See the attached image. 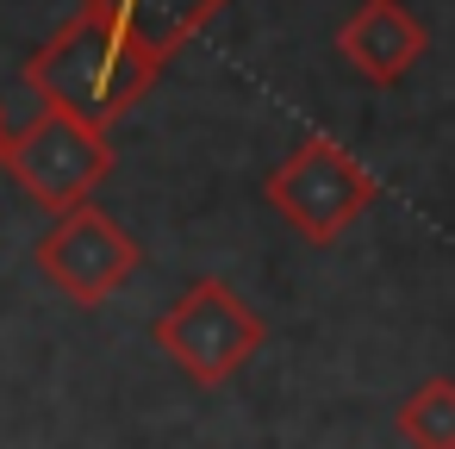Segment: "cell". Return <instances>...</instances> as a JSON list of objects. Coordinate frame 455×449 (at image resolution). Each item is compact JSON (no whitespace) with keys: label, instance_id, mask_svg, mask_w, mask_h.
Listing matches in <instances>:
<instances>
[{"label":"cell","instance_id":"obj_1","mask_svg":"<svg viewBox=\"0 0 455 449\" xmlns=\"http://www.w3.org/2000/svg\"><path fill=\"white\" fill-rule=\"evenodd\" d=\"M26 88L38 107L69 113L94 132H113L163 76V63L100 7H76L32 57H26Z\"/></svg>","mask_w":455,"mask_h":449},{"label":"cell","instance_id":"obj_2","mask_svg":"<svg viewBox=\"0 0 455 449\" xmlns=\"http://www.w3.org/2000/svg\"><path fill=\"white\" fill-rule=\"evenodd\" d=\"M150 337L194 387H225L231 374H243L256 362L268 325L256 318V306L231 281L200 275L169 300V312H156Z\"/></svg>","mask_w":455,"mask_h":449},{"label":"cell","instance_id":"obj_3","mask_svg":"<svg viewBox=\"0 0 455 449\" xmlns=\"http://www.w3.org/2000/svg\"><path fill=\"white\" fill-rule=\"evenodd\" d=\"M0 169L26 188V200H38L51 219H63V212L88 206L94 188L113 175V144H107V132L38 107L26 125H13Z\"/></svg>","mask_w":455,"mask_h":449},{"label":"cell","instance_id":"obj_4","mask_svg":"<svg viewBox=\"0 0 455 449\" xmlns=\"http://www.w3.org/2000/svg\"><path fill=\"white\" fill-rule=\"evenodd\" d=\"M268 206L306 237V244H337L368 206H374V175L331 138H306L299 150H287V163L268 169L262 181Z\"/></svg>","mask_w":455,"mask_h":449},{"label":"cell","instance_id":"obj_5","mask_svg":"<svg viewBox=\"0 0 455 449\" xmlns=\"http://www.w3.org/2000/svg\"><path fill=\"white\" fill-rule=\"evenodd\" d=\"M138 262H144L138 237L113 212H100L94 200L76 206V212H63V219H51V231L32 244V269L69 306H107L138 275Z\"/></svg>","mask_w":455,"mask_h":449},{"label":"cell","instance_id":"obj_6","mask_svg":"<svg viewBox=\"0 0 455 449\" xmlns=\"http://www.w3.org/2000/svg\"><path fill=\"white\" fill-rule=\"evenodd\" d=\"M424 44H430V32L418 26V13L405 0H362V7L337 26V51L368 88H393L424 57Z\"/></svg>","mask_w":455,"mask_h":449},{"label":"cell","instance_id":"obj_7","mask_svg":"<svg viewBox=\"0 0 455 449\" xmlns=\"http://www.w3.org/2000/svg\"><path fill=\"white\" fill-rule=\"evenodd\" d=\"M82 7H100V13H113L163 69H169V57L175 51H188L231 0H82Z\"/></svg>","mask_w":455,"mask_h":449},{"label":"cell","instance_id":"obj_8","mask_svg":"<svg viewBox=\"0 0 455 449\" xmlns=\"http://www.w3.org/2000/svg\"><path fill=\"white\" fill-rule=\"evenodd\" d=\"M393 430H399L405 449H455V374L418 381V387L399 399Z\"/></svg>","mask_w":455,"mask_h":449},{"label":"cell","instance_id":"obj_9","mask_svg":"<svg viewBox=\"0 0 455 449\" xmlns=\"http://www.w3.org/2000/svg\"><path fill=\"white\" fill-rule=\"evenodd\" d=\"M7 138H13V125H7V113H0V156H7Z\"/></svg>","mask_w":455,"mask_h":449}]
</instances>
